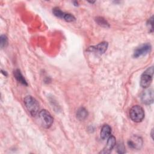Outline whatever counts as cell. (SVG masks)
<instances>
[{
	"instance_id": "6da1fadb",
	"label": "cell",
	"mask_w": 154,
	"mask_h": 154,
	"mask_svg": "<svg viewBox=\"0 0 154 154\" xmlns=\"http://www.w3.org/2000/svg\"><path fill=\"white\" fill-rule=\"evenodd\" d=\"M23 102L27 110L32 116H35L39 110V103L31 96H27L23 99Z\"/></svg>"
},
{
	"instance_id": "7a4b0ae2",
	"label": "cell",
	"mask_w": 154,
	"mask_h": 154,
	"mask_svg": "<svg viewBox=\"0 0 154 154\" xmlns=\"http://www.w3.org/2000/svg\"><path fill=\"white\" fill-rule=\"evenodd\" d=\"M38 118L40 124L45 128H50L54 122L52 116L46 109H42L38 113Z\"/></svg>"
},
{
	"instance_id": "3957f363",
	"label": "cell",
	"mask_w": 154,
	"mask_h": 154,
	"mask_svg": "<svg viewBox=\"0 0 154 154\" xmlns=\"http://www.w3.org/2000/svg\"><path fill=\"white\" fill-rule=\"evenodd\" d=\"M131 119L136 123L141 122L144 118V111L143 108L139 105L133 106L129 111Z\"/></svg>"
},
{
	"instance_id": "277c9868",
	"label": "cell",
	"mask_w": 154,
	"mask_h": 154,
	"mask_svg": "<svg viewBox=\"0 0 154 154\" xmlns=\"http://www.w3.org/2000/svg\"><path fill=\"white\" fill-rule=\"evenodd\" d=\"M153 75V67H150L146 69L141 76L140 85L143 88H147L150 85Z\"/></svg>"
},
{
	"instance_id": "5b68a950",
	"label": "cell",
	"mask_w": 154,
	"mask_h": 154,
	"mask_svg": "<svg viewBox=\"0 0 154 154\" xmlns=\"http://www.w3.org/2000/svg\"><path fill=\"white\" fill-rule=\"evenodd\" d=\"M152 49L151 45L149 43H143L138 46L134 52V57L138 58L139 57L144 55L150 52Z\"/></svg>"
},
{
	"instance_id": "8992f818",
	"label": "cell",
	"mask_w": 154,
	"mask_h": 154,
	"mask_svg": "<svg viewBox=\"0 0 154 154\" xmlns=\"http://www.w3.org/2000/svg\"><path fill=\"white\" fill-rule=\"evenodd\" d=\"M154 93L152 88H147L141 94V100L142 102L146 105H150L153 102Z\"/></svg>"
},
{
	"instance_id": "52a82bcc",
	"label": "cell",
	"mask_w": 154,
	"mask_h": 154,
	"mask_svg": "<svg viewBox=\"0 0 154 154\" xmlns=\"http://www.w3.org/2000/svg\"><path fill=\"white\" fill-rule=\"evenodd\" d=\"M143 140L141 137L137 135L132 136L128 141L129 147L132 149H140L143 146Z\"/></svg>"
},
{
	"instance_id": "ba28073f",
	"label": "cell",
	"mask_w": 154,
	"mask_h": 154,
	"mask_svg": "<svg viewBox=\"0 0 154 154\" xmlns=\"http://www.w3.org/2000/svg\"><path fill=\"white\" fill-rule=\"evenodd\" d=\"M108 44L106 42H103L96 46H91L88 49V51H90V52H94L95 53L99 54H103L107 49Z\"/></svg>"
},
{
	"instance_id": "9c48e42d",
	"label": "cell",
	"mask_w": 154,
	"mask_h": 154,
	"mask_svg": "<svg viewBox=\"0 0 154 154\" xmlns=\"http://www.w3.org/2000/svg\"><path fill=\"white\" fill-rule=\"evenodd\" d=\"M116 138L114 136H109L108 138L105 147L103 149L102 151L100 152V153H109L111 152L112 149L116 146Z\"/></svg>"
},
{
	"instance_id": "30bf717a",
	"label": "cell",
	"mask_w": 154,
	"mask_h": 154,
	"mask_svg": "<svg viewBox=\"0 0 154 154\" xmlns=\"http://www.w3.org/2000/svg\"><path fill=\"white\" fill-rule=\"evenodd\" d=\"M111 133V128L108 125H104L100 131V137L103 140L108 139Z\"/></svg>"
},
{
	"instance_id": "8fae6325",
	"label": "cell",
	"mask_w": 154,
	"mask_h": 154,
	"mask_svg": "<svg viewBox=\"0 0 154 154\" xmlns=\"http://www.w3.org/2000/svg\"><path fill=\"white\" fill-rule=\"evenodd\" d=\"M13 75H14V78H16V79L20 84H22L24 85H28L25 78L23 77V76L22 75V74L21 73L19 69H16L13 72Z\"/></svg>"
},
{
	"instance_id": "7c38bea8",
	"label": "cell",
	"mask_w": 154,
	"mask_h": 154,
	"mask_svg": "<svg viewBox=\"0 0 154 154\" xmlns=\"http://www.w3.org/2000/svg\"><path fill=\"white\" fill-rule=\"evenodd\" d=\"M76 118L79 120H84L88 116V112L87 109L83 107L79 108L76 111Z\"/></svg>"
},
{
	"instance_id": "4fadbf2b",
	"label": "cell",
	"mask_w": 154,
	"mask_h": 154,
	"mask_svg": "<svg viewBox=\"0 0 154 154\" xmlns=\"http://www.w3.org/2000/svg\"><path fill=\"white\" fill-rule=\"evenodd\" d=\"M52 12L54 13V14L57 16V17L61 18V19H63L64 17V15L66 14V13L62 11L58 7H55L52 10Z\"/></svg>"
},
{
	"instance_id": "5bb4252c",
	"label": "cell",
	"mask_w": 154,
	"mask_h": 154,
	"mask_svg": "<svg viewBox=\"0 0 154 154\" xmlns=\"http://www.w3.org/2000/svg\"><path fill=\"white\" fill-rule=\"evenodd\" d=\"M96 22L100 26H104V27H108L109 24L107 22V21L103 19L102 17H97L96 18Z\"/></svg>"
},
{
	"instance_id": "9a60e30c",
	"label": "cell",
	"mask_w": 154,
	"mask_h": 154,
	"mask_svg": "<svg viewBox=\"0 0 154 154\" xmlns=\"http://www.w3.org/2000/svg\"><path fill=\"white\" fill-rule=\"evenodd\" d=\"M8 43V39L5 35H1L0 37V45L1 48H3L6 46Z\"/></svg>"
},
{
	"instance_id": "2e32d148",
	"label": "cell",
	"mask_w": 154,
	"mask_h": 154,
	"mask_svg": "<svg viewBox=\"0 0 154 154\" xmlns=\"http://www.w3.org/2000/svg\"><path fill=\"white\" fill-rule=\"evenodd\" d=\"M63 19L65 20L66 22H73V21L75 20V17L72 14H71L70 13H66Z\"/></svg>"
},
{
	"instance_id": "e0dca14e",
	"label": "cell",
	"mask_w": 154,
	"mask_h": 154,
	"mask_svg": "<svg viewBox=\"0 0 154 154\" xmlns=\"http://www.w3.org/2000/svg\"><path fill=\"white\" fill-rule=\"evenodd\" d=\"M117 152L119 153H124L125 152V148L122 143H119L117 146Z\"/></svg>"
},
{
	"instance_id": "ac0fdd59",
	"label": "cell",
	"mask_w": 154,
	"mask_h": 154,
	"mask_svg": "<svg viewBox=\"0 0 154 154\" xmlns=\"http://www.w3.org/2000/svg\"><path fill=\"white\" fill-rule=\"evenodd\" d=\"M153 16H152L149 19V20H148V23H147V25L150 27V32H152L153 31Z\"/></svg>"
},
{
	"instance_id": "d6986e66",
	"label": "cell",
	"mask_w": 154,
	"mask_h": 154,
	"mask_svg": "<svg viewBox=\"0 0 154 154\" xmlns=\"http://www.w3.org/2000/svg\"><path fill=\"white\" fill-rule=\"evenodd\" d=\"M153 129H152V132H151V136H152V139H153Z\"/></svg>"
},
{
	"instance_id": "ffe728a7",
	"label": "cell",
	"mask_w": 154,
	"mask_h": 154,
	"mask_svg": "<svg viewBox=\"0 0 154 154\" xmlns=\"http://www.w3.org/2000/svg\"><path fill=\"white\" fill-rule=\"evenodd\" d=\"M74 4H75V5H78V2H76V1H74V2H73Z\"/></svg>"
}]
</instances>
